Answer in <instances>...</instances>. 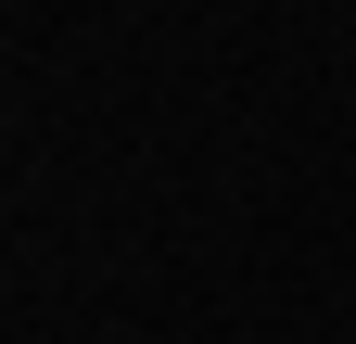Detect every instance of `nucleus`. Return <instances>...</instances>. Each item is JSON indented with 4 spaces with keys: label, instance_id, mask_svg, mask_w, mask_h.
<instances>
[]
</instances>
